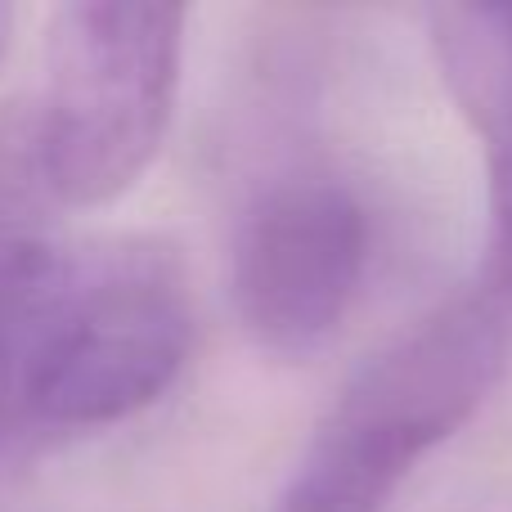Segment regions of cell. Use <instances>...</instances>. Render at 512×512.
<instances>
[{
	"label": "cell",
	"instance_id": "8992f818",
	"mask_svg": "<svg viewBox=\"0 0 512 512\" xmlns=\"http://www.w3.org/2000/svg\"><path fill=\"white\" fill-rule=\"evenodd\" d=\"M436 54L490 158V288L512 297V36L490 5L432 14Z\"/></svg>",
	"mask_w": 512,
	"mask_h": 512
},
{
	"label": "cell",
	"instance_id": "3957f363",
	"mask_svg": "<svg viewBox=\"0 0 512 512\" xmlns=\"http://www.w3.org/2000/svg\"><path fill=\"white\" fill-rule=\"evenodd\" d=\"M194 346L176 248L144 234L77 239L41 391L45 441L99 432L162 400Z\"/></svg>",
	"mask_w": 512,
	"mask_h": 512
},
{
	"label": "cell",
	"instance_id": "ba28073f",
	"mask_svg": "<svg viewBox=\"0 0 512 512\" xmlns=\"http://www.w3.org/2000/svg\"><path fill=\"white\" fill-rule=\"evenodd\" d=\"M490 14H495V23L512 36V5H490Z\"/></svg>",
	"mask_w": 512,
	"mask_h": 512
},
{
	"label": "cell",
	"instance_id": "277c9868",
	"mask_svg": "<svg viewBox=\"0 0 512 512\" xmlns=\"http://www.w3.org/2000/svg\"><path fill=\"white\" fill-rule=\"evenodd\" d=\"M369 248V212L342 176L315 167L274 176L248 198L230 248L243 328L283 360L328 346L364 283Z\"/></svg>",
	"mask_w": 512,
	"mask_h": 512
},
{
	"label": "cell",
	"instance_id": "7a4b0ae2",
	"mask_svg": "<svg viewBox=\"0 0 512 512\" xmlns=\"http://www.w3.org/2000/svg\"><path fill=\"white\" fill-rule=\"evenodd\" d=\"M180 59V5L77 0L54 9L41 86L23 99L54 203H113L149 171L176 108Z\"/></svg>",
	"mask_w": 512,
	"mask_h": 512
},
{
	"label": "cell",
	"instance_id": "5b68a950",
	"mask_svg": "<svg viewBox=\"0 0 512 512\" xmlns=\"http://www.w3.org/2000/svg\"><path fill=\"white\" fill-rule=\"evenodd\" d=\"M54 207L27 104H0V459L45 445L41 378L77 243L50 234Z\"/></svg>",
	"mask_w": 512,
	"mask_h": 512
},
{
	"label": "cell",
	"instance_id": "52a82bcc",
	"mask_svg": "<svg viewBox=\"0 0 512 512\" xmlns=\"http://www.w3.org/2000/svg\"><path fill=\"white\" fill-rule=\"evenodd\" d=\"M14 27H18V14L9 5H0V68H5L9 50H14Z\"/></svg>",
	"mask_w": 512,
	"mask_h": 512
},
{
	"label": "cell",
	"instance_id": "6da1fadb",
	"mask_svg": "<svg viewBox=\"0 0 512 512\" xmlns=\"http://www.w3.org/2000/svg\"><path fill=\"white\" fill-rule=\"evenodd\" d=\"M508 355V301L472 292L387 346L315 427L270 512H387L423 454L486 400Z\"/></svg>",
	"mask_w": 512,
	"mask_h": 512
}]
</instances>
